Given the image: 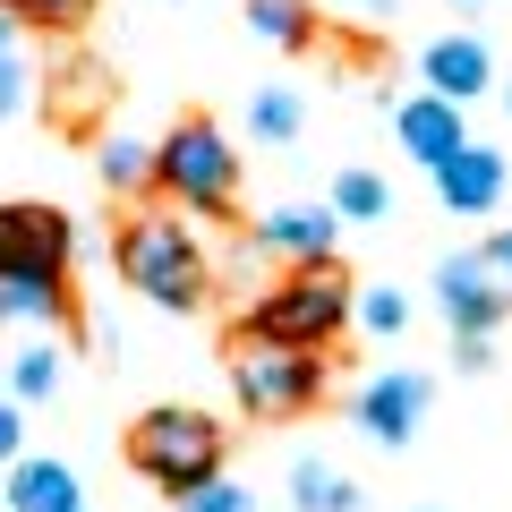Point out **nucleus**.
<instances>
[{"instance_id": "nucleus-7", "label": "nucleus", "mask_w": 512, "mask_h": 512, "mask_svg": "<svg viewBox=\"0 0 512 512\" xmlns=\"http://www.w3.org/2000/svg\"><path fill=\"white\" fill-rule=\"evenodd\" d=\"M427 402H436V384H427L419 367H384V376L359 384V402H350V410H359V436H376V444L402 453V444L427 427Z\"/></svg>"}, {"instance_id": "nucleus-6", "label": "nucleus", "mask_w": 512, "mask_h": 512, "mask_svg": "<svg viewBox=\"0 0 512 512\" xmlns=\"http://www.w3.org/2000/svg\"><path fill=\"white\" fill-rule=\"evenodd\" d=\"M436 308H444L453 333H495L504 308H512L504 265H495V256H444V265H436Z\"/></svg>"}, {"instance_id": "nucleus-4", "label": "nucleus", "mask_w": 512, "mask_h": 512, "mask_svg": "<svg viewBox=\"0 0 512 512\" xmlns=\"http://www.w3.org/2000/svg\"><path fill=\"white\" fill-rule=\"evenodd\" d=\"M154 188H163L180 214L222 222L239 205V154H231V137H222L214 120H180L163 146H154Z\"/></svg>"}, {"instance_id": "nucleus-11", "label": "nucleus", "mask_w": 512, "mask_h": 512, "mask_svg": "<svg viewBox=\"0 0 512 512\" xmlns=\"http://www.w3.org/2000/svg\"><path fill=\"white\" fill-rule=\"evenodd\" d=\"M487 86H495V52H487L478 35L427 43V94H444V103H478Z\"/></svg>"}, {"instance_id": "nucleus-21", "label": "nucleus", "mask_w": 512, "mask_h": 512, "mask_svg": "<svg viewBox=\"0 0 512 512\" xmlns=\"http://www.w3.org/2000/svg\"><path fill=\"white\" fill-rule=\"evenodd\" d=\"M350 325H367L376 342H402V325H410V299H402V291H359Z\"/></svg>"}, {"instance_id": "nucleus-9", "label": "nucleus", "mask_w": 512, "mask_h": 512, "mask_svg": "<svg viewBox=\"0 0 512 512\" xmlns=\"http://www.w3.org/2000/svg\"><path fill=\"white\" fill-rule=\"evenodd\" d=\"M436 171V197L453 205V214H495L504 205V154L495 146H478V137H461L444 163H427Z\"/></svg>"}, {"instance_id": "nucleus-28", "label": "nucleus", "mask_w": 512, "mask_h": 512, "mask_svg": "<svg viewBox=\"0 0 512 512\" xmlns=\"http://www.w3.org/2000/svg\"><path fill=\"white\" fill-rule=\"evenodd\" d=\"M487 256H495V265H504V274H512V222H504V239H495Z\"/></svg>"}, {"instance_id": "nucleus-2", "label": "nucleus", "mask_w": 512, "mask_h": 512, "mask_svg": "<svg viewBox=\"0 0 512 512\" xmlns=\"http://www.w3.org/2000/svg\"><path fill=\"white\" fill-rule=\"evenodd\" d=\"M350 308H359L350 274L333 265V256H316V265H291V274L256 299L239 325H248V333H274V342H299V350H333L350 333Z\"/></svg>"}, {"instance_id": "nucleus-27", "label": "nucleus", "mask_w": 512, "mask_h": 512, "mask_svg": "<svg viewBox=\"0 0 512 512\" xmlns=\"http://www.w3.org/2000/svg\"><path fill=\"white\" fill-rule=\"evenodd\" d=\"M453 359H461V367H470V376H478V367H487L495 350H487V333H453Z\"/></svg>"}, {"instance_id": "nucleus-15", "label": "nucleus", "mask_w": 512, "mask_h": 512, "mask_svg": "<svg viewBox=\"0 0 512 512\" xmlns=\"http://www.w3.org/2000/svg\"><path fill=\"white\" fill-rule=\"evenodd\" d=\"M248 35L274 52H308L316 43V9L308 0H248Z\"/></svg>"}, {"instance_id": "nucleus-23", "label": "nucleus", "mask_w": 512, "mask_h": 512, "mask_svg": "<svg viewBox=\"0 0 512 512\" xmlns=\"http://www.w3.org/2000/svg\"><path fill=\"white\" fill-rule=\"evenodd\" d=\"M35 86H43L35 60H26V52H0V120H18V111L35 103Z\"/></svg>"}, {"instance_id": "nucleus-17", "label": "nucleus", "mask_w": 512, "mask_h": 512, "mask_svg": "<svg viewBox=\"0 0 512 512\" xmlns=\"http://www.w3.org/2000/svg\"><path fill=\"white\" fill-rule=\"evenodd\" d=\"M248 128L265 137V146H291L299 128H308V111H299V94H291V86H256V103H248Z\"/></svg>"}, {"instance_id": "nucleus-14", "label": "nucleus", "mask_w": 512, "mask_h": 512, "mask_svg": "<svg viewBox=\"0 0 512 512\" xmlns=\"http://www.w3.org/2000/svg\"><path fill=\"white\" fill-rule=\"evenodd\" d=\"M9 512H86L69 461H9Z\"/></svg>"}, {"instance_id": "nucleus-16", "label": "nucleus", "mask_w": 512, "mask_h": 512, "mask_svg": "<svg viewBox=\"0 0 512 512\" xmlns=\"http://www.w3.org/2000/svg\"><path fill=\"white\" fill-rule=\"evenodd\" d=\"M291 504L299 512H359V487H350L333 461H299L291 470Z\"/></svg>"}, {"instance_id": "nucleus-20", "label": "nucleus", "mask_w": 512, "mask_h": 512, "mask_svg": "<svg viewBox=\"0 0 512 512\" xmlns=\"http://www.w3.org/2000/svg\"><path fill=\"white\" fill-rule=\"evenodd\" d=\"M9 393H18V402H52V393H60V350H18Z\"/></svg>"}, {"instance_id": "nucleus-22", "label": "nucleus", "mask_w": 512, "mask_h": 512, "mask_svg": "<svg viewBox=\"0 0 512 512\" xmlns=\"http://www.w3.org/2000/svg\"><path fill=\"white\" fill-rule=\"evenodd\" d=\"M60 111H69V120H94V111H103V69H94V60H69V69H60Z\"/></svg>"}, {"instance_id": "nucleus-5", "label": "nucleus", "mask_w": 512, "mask_h": 512, "mask_svg": "<svg viewBox=\"0 0 512 512\" xmlns=\"http://www.w3.org/2000/svg\"><path fill=\"white\" fill-rule=\"evenodd\" d=\"M128 470L154 478L163 495H188L222 470V427L188 402H163V410H146V419L128 427Z\"/></svg>"}, {"instance_id": "nucleus-8", "label": "nucleus", "mask_w": 512, "mask_h": 512, "mask_svg": "<svg viewBox=\"0 0 512 512\" xmlns=\"http://www.w3.org/2000/svg\"><path fill=\"white\" fill-rule=\"evenodd\" d=\"M69 256H77V222L60 214V205H0V274L9 265H43V274H69Z\"/></svg>"}, {"instance_id": "nucleus-30", "label": "nucleus", "mask_w": 512, "mask_h": 512, "mask_svg": "<svg viewBox=\"0 0 512 512\" xmlns=\"http://www.w3.org/2000/svg\"><path fill=\"white\" fill-rule=\"evenodd\" d=\"M504 111H512V86H504Z\"/></svg>"}, {"instance_id": "nucleus-12", "label": "nucleus", "mask_w": 512, "mask_h": 512, "mask_svg": "<svg viewBox=\"0 0 512 512\" xmlns=\"http://www.w3.org/2000/svg\"><path fill=\"white\" fill-rule=\"evenodd\" d=\"M0 325H69V274H43V265H9L0 274Z\"/></svg>"}, {"instance_id": "nucleus-1", "label": "nucleus", "mask_w": 512, "mask_h": 512, "mask_svg": "<svg viewBox=\"0 0 512 512\" xmlns=\"http://www.w3.org/2000/svg\"><path fill=\"white\" fill-rule=\"evenodd\" d=\"M111 256H120L128 291H146L163 316H197L205 308V282H214V265H205L197 231H188V214H128L120 239H111Z\"/></svg>"}, {"instance_id": "nucleus-10", "label": "nucleus", "mask_w": 512, "mask_h": 512, "mask_svg": "<svg viewBox=\"0 0 512 512\" xmlns=\"http://www.w3.org/2000/svg\"><path fill=\"white\" fill-rule=\"evenodd\" d=\"M333 231H342L333 205H282V214L256 222V248L282 256V265H316V256H333Z\"/></svg>"}, {"instance_id": "nucleus-18", "label": "nucleus", "mask_w": 512, "mask_h": 512, "mask_svg": "<svg viewBox=\"0 0 512 512\" xmlns=\"http://www.w3.org/2000/svg\"><path fill=\"white\" fill-rule=\"evenodd\" d=\"M103 188H111V197H146V188H154V146L111 137V146H103Z\"/></svg>"}, {"instance_id": "nucleus-24", "label": "nucleus", "mask_w": 512, "mask_h": 512, "mask_svg": "<svg viewBox=\"0 0 512 512\" xmlns=\"http://www.w3.org/2000/svg\"><path fill=\"white\" fill-rule=\"evenodd\" d=\"M9 9H18V26H52V35L94 18V0H9Z\"/></svg>"}, {"instance_id": "nucleus-13", "label": "nucleus", "mask_w": 512, "mask_h": 512, "mask_svg": "<svg viewBox=\"0 0 512 512\" xmlns=\"http://www.w3.org/2000/svg\"><path fill=\"white\" fill-rule=\"evenodd\" d=\"M393 137H402V154H419V163H444V154L461 146V103L410 94V103H393Z\"/></svg>"}, {"instance_id": "nucleus-29", "label": "nucleus", "mask_w": 512, "mask_h": 512, "mask_svg": "<svg viewBox=\"0 0 512 512\" xmlns=\"http://www.w3.org/2000/svg\"><path fill=\"white\" fill-rule=\"evenodd\" d=\"M9 35H18V9H9V0H0V52H9Z\"/></svg>"}, {"instance_id": "nucleus-25", "label": "nucleus", "mask_w": 512, "mask_h": 512, "mask_svg": "<svg viewBox=\"0 0 512 512\" xmlns=\"http://www.w3.org/2000/svg\"><path fill=\"white\" fill-rule=\"evenodd\" d=\"M180 512H256V495H248V487H231V478L214 470L205 487H188V495H180Z\"/></svg>"}, {"instance_id": "nucleus-3", "label": "nucleus", "mask_w": 512, "mask_h": 512, "mask_svg": "<svg viewBox=\"0 0 512 512\" xmlns=\"http://www.w3.org/2000/svg\"><path fill=\"white\" fill-rule=\"evenodd\" d=\"M231 393L248 419H308L325 402V350L274 342V333H231Z\"/></svg>"}, {"instance_id": "nucleus-26", "label": "nucleus", "mask_w": 512, "mask_h": 512, "mask_svg": "<svg viewBox=\"0 0 512 512\" xmlns=\"http://www.w3.org/2000/svg\"><path fill=\"white\" fill-rule=\"evenodd\" d=\"M18 444H26V419H18V393H9V402H0V470L18 461Z\"/></svg>"}, {"instance_id": "nucleus-19", "label": "nucleus", "mask_w": 512, "mask_h": 512, "mask_svg": "<svg viewBox=\"0 0 512 512\" xmlns=\"http://www.w3.org/2000/svg\"><path fill=\"white\" fill-rule=\"evenodd\" d=\"M325 205H333V214H342V222H376V214H393V188H384L376 171H342Z\"/></svg>"}]
</instances>
